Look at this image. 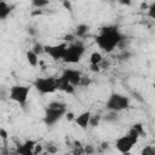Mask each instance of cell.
<instances>
[{"label":"cell","mask_w":155,"mask_h":155,"mask_svg":"<svg viewBox=\"0 0 155 155\" xmlns=\"http://www.w3.org/2000/svg\"><path fill=\"white\" fill-rule=\"evenodd\" d=\"M122 41H124L122 34L119 31V29L116 27H113V25L101 28L98 35L96 36L97 46L107 53H110Z\"/></svg>","instance_id":"cell-1"},{"label":"cell","mask_w":155,"mask_h":155,"mask_svg":"<svg viewBox=\"0 0 155 155\" xmlns=\"http://www.w3.org/2000/svg\"><path fill=\"white\" fill-rule=\"evenodd\" d=\"M84 53H85V45L81 41L71 42L67 46V50L62 61L67 64H75L80 62Z\"/></svg>","instance_id":"cell-2"},{"label":"cell","mask_w":155,"mask_h":155,"mask_svg":"<svg viewBox=\"0 0 155 155\" xmlns=\"http://www.w3.org/2000/svg\"><path fill=\"white\" fill-rule=\"evenodd\" d=\"M130 107V99L128 97L124 96V94H120V93H111L105 103V108L109 110V111H115V113H119V111H122L125 109H127Z\"/></svg>","instance_id":"cell-3"},{"label":"cell","mask_w":155,"mask_h":155,"mask_svg":"<svg viewBox=\"0 0 155 155\" xmlns=\"http://www.w3.org/2000/svg\"><path fill=\"white\" fill-rule=\"evenodd\" d=\"M30 92V86L27 85H13L8 90V98L19 105H24Z\"/></svg>","instance_id":"cell-4"},{"label":"cell","mask_w":155,"mask_h":155,"mask_svg":"<svg viewBox=\"0 0 155 155\" xmlns=\"http://www.w3.org/2000/svg\"><path fill=\"white\" fill-rule=\"evenodd\" d=\"M34 87L41 94H50L57 91L56 87V78L53 76H45V78H36L33 82Z\"/></svg>","instance_id":"cell-5"},{"label":"cell","mask_w":155,"mask_h":155,"mask_svg":"<svg viewBox=\"0 0 155 155\" xmlns=\"http://www.w3.org/2000/svg\"><path fill=\"white\" fill-rule=\"evenodd\" d=\"M67 113V108L62 109H54V108H45V115H44V122L47 126H53L56 122H58Z\"/></svg>","instance_id":"cell-6"},{"label":"cell","mask_w":155,"mask_h":155,"mask_svg":"<svg viewBox=\"0 0 155 155\" xmlns=\"http://www.w3.org/2000/svg\"><path fill=\"white\" fill-rule=\"evenodd\" d=\"M67 46H68L67 42H62V44H58V45H45L44 46V51L52 59H54V61H59L61 59L62 61L63 56L65 53Z\"/></svg>","instance_id":"cell-7"},{"label":"cell","mask_w":155,"mask_h":155,"mask_svg":"<svg viewBox=\"0 0 155 155\" xmlns=\"http://www.w3.org/2000/svg\"><path fill=\"white\" fill-rule=\"evenodd\" d=\"M64 80H67L71 86H79L81 84V80H82V74L81 71L76 70V69H64L62 75H61Z\"/></svg>","instance_id":"cell-8"},{"label":"cell","mask_w":155,"mask_h":155,"mask_svg":"<svg viewBox=\"0 0 155 155\" xmlns=\"http://www.w3.org/2000/svg\"><path fill=\"white\" fill-rule=\"evenodd\" d=\"M134 144H136V143H134L127 134L121 136V137H119V138L115 140V148H116L121 154H128V153L131 151V149L133 148Z\"/></svg>","instance_id":"cell-9"},{"label":"cell","mask_w":155,"mask_h":155,"mask_svg":"<svg viewBox=\"0 0 155 155\" xmlns=\"http://www.w3.org/2000/svg\"><path fill=\"white\" fill-rule=\"evenodd\" d=\"M36 144H38L36 140L27 139L23 143H19L16 145V153H17V155H33L34 148Z\"/></svg>","instance_id":"cell-10"},{"label":"cell","mask_w":155,"mask_h":155,"mask_svg":"<svg viewBox=\"0 0 155 155\" xmlns=\"http://www.w3.org/2000/svg\"><path fill=\"white\" fill-rule=\"evenodd\" d=\"M56 87H57V90H59V91H63V92H65V93H74V91H75V87L74 86H71L67 80H64L62 76H59V78H56Z\"/></svg>","instance_id":"cell-11"},{"label":"cell","mask_w":155,"mask_h":155,"mask_svg":"<svg viewBox=\"0 0 155 155\" xmlns=\"http://www.w3.org/2000/svg\"><path fill=\"white\" fill-rule=\"evenodd\" d=\"M91 111H84V113H81V114H79L78 116H75V119H74V121L76 122V125L80 127V128H82V130H86L87 128V126H88V122H90V117H91Z\"/></svg>","instance_id":"cell-12"},{"label":"cell","mask_w":155,"mask_h":155,"mask_svg":"<svg viewBox=\"0 0 155 155\" xmlns=\"http://www.w3.org/2000/svg\"><path fill=\"white\" fill-rule=\"evenodd\" d=\"M11 13V6L6 1H0V19H6Z\"/></svg>","instance_id":"cell-13"},{"label":"cell","mask_w":155,"mask_h":155,"mask_svg":"<svg viewBox=\"0 0 155 155\" xmlns=\"http://www.w3.org/2000/svg\"><path fill=\"white\" fill-rule=\"evenodd\" d=\"M102 62H103V56L99 52L94 51L91 53V56H90V64L91 65H99Z\"/></svg>","instance_id":"cell-14"},{"label":"cell","mask_w":155,"mask_h":155,"mask_svg":"<svg viewBox=\"0 0 155 155\" xmlns=\"http://www.w3.org/2000/svg\"><path fill=\"white\" fill-rule=\"evenodd\" d=\"M87 31H88V25L85 24V23H81V24H79V25L76 27L74 35L78 36V38H82V36H85V35L87 34Z\"/></svg>","instance_id":"cell-15"},{"label":"cell","mask_w":155,"mask_h":155,"mask_svg":"<svg viewBox=\"0 0 155 155\" xmlns=\"http://www.w3.org/2000/svg\"><path fill=\"white\" fill-rule=\"evenodd\" d=\"M25 57H27V61H28L29 65H31V67H36L39 64V62H40L39 61V57L35 53H33L31 51H28L25 53Z\"/></svg>","instance_id":"cell-16"},{"label":"cell","mask_w":155,"mask_h":155,"mask_svg":"<svg viewBox=\"0 0 155 155\" xmlns=\"http://www.w3.org/2000/svg\"><path fill=\"white\" fill-rule=\"evenodd\" d=\"M73 155H85L84 145L79 140H74L73 143Z\"/></svg>","instance_id":"cell-17"},{"label":"cell","mask_w":155,"mask_h":155,"mask_svg":"<svg viewBox=\"0 0 155 155\" xmlns=\"http://www.w3.org/2000/svg\"><path fill=\"white\" fill-rule=\"evenodd\" d=\"M44 46H45V45H42V44H40V42H35L34 46H33V50H30V51H31L33 53H35V54L39 57L40 54L45 53V51H44Z\"/></svg>","instance_id":"cell-18"},{"label":"cell","mask_w":155,"mask_h":155,"mask_svg":"<svg viewBox=\"0 0 155 155\" xmlns=\"http://www.w3.org/2000/svg\"><path fill=\"white\" fill-rule=\"evenodd\" d=\"M101 120H102V116L101 115H91V117H90V122H88V126H92V127H97L98 125H99V122H101Z\"/></svg>","instance_id":"cell-19"},{"label":"cell","mask_w":155,"mask_h":155,"mask_svg":"<svg viewBox=\"0 0 155 155\" xmlns=\"http://www.w3.org/2000/svg\"><path fill=\"white\" fill-rule=\"evenodd\" d=\"M48 4H50V1H47V0H34V1L31 2V5H33L34 7H36L38 10H41L42 7L47 6Z\"/></svg>","instance_id":"cell-20"},{"label":"cell","mask_w":155,"mask_h":155,"mask_svg":"<svg viewBox=\"0 0 155 155\" xmlns=\"http://www.w3.org/2000/svg\"><path fill=\"white\" fill-rule=\"evenodd\" d=\"M104 120L107 122H116L117 121V113L115 111H109L105 116H104Z\"/></svg>","instance_id":"cell-21"},{"label":"cell","mask_w":155,"mask_h":155,"mask_svg":"<svg viewBox=\"0 0 155 155\" xmlns=\"http://www.w3.org/2000/svg\"><path fill=\"white\" fill-rule=\"evenodd\" d=\"M140 155H155V148L153 145H145L140 150Z\"/></svg>","instance_id":"cell-22"},{"label":"cell","mask_w":155,"mask_h":155,"mask_svg":"<svg viewBox=\"0 0 155 155\" xmlns=\"http://www.w3.org/2000/svg\"><path fill=\"white\" fill-rule=\"evenodd\" d=\"M127 136H128V137H130L134 143H137V142H138V139H139V137H140V136H139V133H138L134 128H132V127H131V130L128 131Z\"/></svg>","instance_id":"cell-23"},{"label":"cell","mask_w":155,"mask_h":155,"mask_svg":"<svg viewBox=\"0 0 155 155\" xmlns=\"http://www.w3.org/2000/svg\"><path fill=\"white\" fill-rule=\"evenodd\" d=\"M48 108H54V109H62V108H65V104L62 103V102H58V101H53V102H50L47 104Z\"/></svg>","instance_id":"cell-24"},{"label":"cell","mask_w":155,"mask_h":155,"mask_svg":"<svg viewBox=\"0 0 155 155\" xmlns=\"http://www.w3.org/2000/svg\"><path fill=\"white\" fill-rule=\"evenodd\" d=\"M84 151H85V155H92L94 151V148L92 144H86L84 145Z\"/></svg>","instance_id":"cell-25"},{"label":"cell","mask_w":155,"mask_h":155,"mask_svg":"<svg viewBox=\"0 0 155 155\" xmlns=\"http://www.w3.org/2000/svg\"><path fill=\"white\" fill-rule=\"evenodd\" d=\"M132 128H134V130L139 133L140 137L144 136V128H143V125H142V124H134V125L132 126Z\"/></svg>","instance_id":"cell-26"},{"label":"cell","mask_w":155,"mask_h":155,"mask_svg":"<svg viewBox=\"0 0 155 155\" xmlns=\"http://www.w3.org/2000/svg\"><path fill=\"white\" fill-rule=\"evenodd\" d=\"M0 137H1V139L4 140V143H5V145H6V144H7V139H8V133H7V131L4 130V128H0Z\"/></svg>","instance_id":"cell-27"},{"label":"cell","mask_w":155,"mask_h":155,"mask_svg":"<svg viewBox=\"0 0 155 155\" xmlns=\"http://www.w3.org/2000/svg\"><path fill=\"white\" fill-rule=\"evenodd\" d=\"M148 16H150L151 18H155V2H151V5H149L148 7Z\"/></svg>","instance_id":"cell-28"},{"label":"cell","mask_w":155,"mask_h":155,"mask_svg":"<svg viewBox=\"0 0 155 155\" xmlns=\"http://www.w3.org/2000/svg\"><path fill=\"white\" fill-rule=\"evenodd\" d=\"M46 150H47L48 154H56V153H58V148L56 145H52V144H48L46 147Z\"/></svg>","instance_id":"cell-29"},{"label":"cell","mask_w":155,"mask_h":155,"mask_svg":"<svg viewBox=\"0 0 155 155\" xmlns=\"http://www.w3.org/2000/svg\"><path fill=\"white\" fill-rule=\"evenodd\" d=\"M42 149H44V148H42V145L38 143V144L35 145V148H34V153H33V155H39V154H41Z\"/></svg>","instance_id":"cell-30"},{"label":"cell","mask_w":155,"mask_h":155,"mask_svg":"<svg viewBox=\"0 0 155 155\" xmlns=\"http://www.w3.org/2000/svg\"><path fill=\"white\" fill-rule=\"evenodd\" d=\"M74 39H75V35H74V34L65 35V36H64V42H67V41H68V42H70V44H71V42H74Z\"/></svg>","instance_id":"cell-31"},{"label":"cell","mask_w":155,"mask_h":155,"mask_svg":"<svg viewBox=\"0 0 155 155\" xmlns=\"http://www.w3.org/2000/svg\"><path fill=\"white\" fill-rule=\"evenodd\" d=\"M65 119H67L68 121H73V120L75 119V115H74V113H71V111H68V113H65Z\"/></svg>","instance_id":"cell-32"},{"label":"cell","mask_w":155,"mask_h":155,"mask_svg":"<svg viewBox=\"0 0 155 155\" xmlns=\"http://www.w3.org/2000/svg\"><path fill=\"white\" fill-rule=\"evenodd\" d=\"M108 148H109V143H108V142L104 140V142L101 143V150H107Z\"/></svg>","instance_id":"cell-33"},{"label":"cell","mask_w":155,"mask_h":155,"mask_svg":"<svg viewBox=\"0 0 155 155\" xmlns=\"http://www.w3.org/2000/svg\"><path fill=\"white\" fill-rule=\"evenodd\" d=\"M63 6L67 8V10H69V11H71V4L69 2V1H63Z\"/></svg>","instance_id":"cell-34"},{"label":"cell","mask_w":155,"mask_h":155,"mask_svg":"<svg viewBox=\"0 0 155 155\" xmlns=\"http://www.w3.org/2000/svg\"><path fill=\"white\" fill-rule=\"evenodd\" d=\"M101 65H90V70L91 71H99Z\"/></svg>","instance_id":"cell-35"},{"label":"cell","mask_w":155,"mask_h":155,"mask_svg":"<svg viewBox=\"0 0 155 155\" xmlns=\"http://www.w3.org/2000/svg\"><path fill=\"white\" fill-rule=\"evenodd\" d=\"M148 7H149V4H148V2H144V1H143V2L140 4V8H142V10H148Z\"/></svg>","instance_id":"cell-36"},{"label":"cell","mask_w":155,"mask_h":155,"mask_svg":"<svg viewBox=\"0 0 155 155\" xmlns=\"http://www.w3.org/2000/svg\"><path fill=\"white\" fill-rule=\"evenodd\" d=\"M121 4H124V5H130L131 2H130V1H121Z\"/></svg>","instance_id":"cell-37"}]
</instances>
